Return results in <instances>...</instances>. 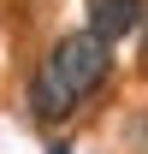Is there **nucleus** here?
<instances>
[{"mask_svg": "<svg viewBox=\"0 0 148 154\" xmlns=\"http://www.w3.org/2000/svg\"><path fill=\"white\" fill-rule=\"evenodd\" d=\"M113 42H101L95 30H77V36H59L54 54L42 59L36 83H30V113L42 119V125H59V119H71L83 101L107 83L113 71Z\"/></svg>", "mask_w": 148, "mask_h": 154, "instance_id": "1", "label": "nucleus"}, {"mask_svg": "<svg viewBox=\"0 0 148 154\" xmlns=\"http://www.w3.org/2000/svg\"><path fill=\"white\" fill-rule=\"evenodd\" d=\"M148 0H89V30L101 42H125L130 30H142Z\"/></svg>", "mask_w": 148, "mask_h": 154, "instance_id": "2", "label": "nucleus"}, {"mask_svg": "<svg viewBox=\"0 0 148 154\" xmlns=\"http://www.w3.org/2000/svg\"><path fill=\"white\" fill-rule=\"evenodd\" d=\"M48 154H71V148H65V142H54V148H48Z\"/></svg>", "mask_w": 148, "mask_h": 154, "instance_id": "3", "label": "nucleus"}, {"mask_svg": "<svg viewBox=\"0 0 148 154\" xmlns=\"http://www.w3.org/2000/svg\"><path fill=\"white\" fill-rule=\"evenodd\" d=\"M142 48H148V18H142Z\"/></svg>", "mask_w": 148, "mask_h": 154, "instance_id": "4", "label": "nucleus"}]
</instances>
